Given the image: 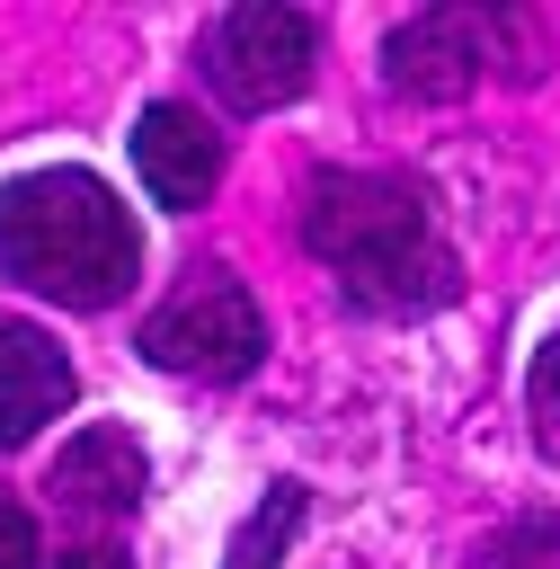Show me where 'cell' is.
Segmentation results:
<instances>
[{
  "label": "cell",
  "instance_id": "cell-1",
  "mask_svg": "<svg viewBox=\"0 0 560 569\" xmlns=\"http://www.w3.org/2000/svg\"><path fill=\"white\" fill-rule=\"evenodd\" d=\"M302 249L356 311H436L453 293V249L436 240L427 196L382 169H320L302 196Z\"/></svg>",
  "mask_w": 560,
  "mask_h": 569
},
{
  "label": "cell",
  "instance_id": "cell-2",
  "mask_svg": "<svg viewBox=\"0 0 560 569\" xmlns=\"http://www.w3.org/2000/svg\"><path fill=\"white\" fill-rule=\"evenodd\" d=\"M142 231L89 169H27L0 187V276L27 293H53L71 311H107L133 293Z\"/></svg>",
  "mask_w": 560,
  "mask_h": 569
},
{
  "label": "cell",
  "instance_id": "cell-3",
  "mask_svg": "<svg viewBox=\"0 0 560 569\" xmlns=\"http://www.w3.org/2000/svg\"><path fill=\"white\" fill-rule=\"evenodd\" d=\"M142 356L160 373H196V382H240L267 356V320L249 302V284L231 267H196L151 320H142Z\"/></svg>",
  "mask_w": 560,
  "mask_h": 569
},
{
  "label": "cell",
  "instance_id": "cell-4",
  "mask_svg": "<svg viewBox=\"0 0 560 569\" xmlns=\"http://www.w3.org/2000/svg\"><path fill=\"white\" fill-rule=\"evenodd\" d=\"M311 53H320L311 9H284V0H249V9H222V18L204 27V80H213V98L240 107V116H267V107L302 98Z\"/></svg>",
  "mask_w": 560,
  "mask_h": 569
},
{
  "label": "cell",
  "instance_id": "cell-5",
  "mask_svg": "<svg viewBox=\"0 0 560 569\" xmlns=\"http://www.w3.org/2000/svg\"><path fill=\"white\" fill-rule=\"evenodd\" d=\"M489 36H507V18L480 9H418L382 36V80L400 98H462L489 62Z\"/></svg>",
  "mask_w": 560,
  "mask_h": 569
},
{
  "label": "cell",
  "instance_id": "cell-6",
  "mask_svg": "<svg viewBox=\"0 0 560 569\" xmlns=\"http://www.w3.org/2000/svg\"><path fill=\"white\" fill-rule=\"evenodd\" d=\"M133 169H142L151 204L196 213V204L213 196V178H222V142H213V124H204L196 107L160 98V107H142V124H133Z\"/></svg>",
  "mask_w": 560,
  "mask_h": 569
},
{
  "label": "cell",
  "instance_id": "cell-7",
  "mask_svg": "<svg viewBox=\"0 0 560 569\" xmlns=\"http://www.w3.org/2000/svg\"><path fill=\"white\" fill-rule=\"evenodd\" d=\"M71 409V365L36 320H0V453Z\"/></svg>",
  "mask_w": 560,
  "mask_h": 569
},
{
  "label": "cell",
  "instance_id": "cell-8",
  "mask_svg": "<svg viewBox=\"0 0 560 569\" xmlns=\"http://www.w3.org/2000/svg\"><path fill=\"white\" fill-rule=\"evenodd\" d=\"M142 480H151V462H142V445L124 427H80L53 453V498H71L80 516H124L142 498Z\"/></svg>",
  "mask_w": 560,
  "mask_h": 569
},
{
  "label": "cell",
  "instance_id": "cell-9",
  "mask_svg": "<svg viewBox=\"0 0 560 569\" xmlns=\"http://www.w3.org/2000/svg\"><path fill=\"white\" fill-rule=\"evenodd\" d=\"M293 525H302V480H276V489L249 507V525L231 533V560H222V569H284Z\"/></svg>",
  "mask_w": 560,
  "mask_h": 569
},
{
  "label": "cell",
  "instance_id": "cell-10",
  "mask_svg": "<svg viewBox=\"0 0 560 569\" xmlns=\"http://www.w3.org/2000/svg\"><path fill=\"white\" fill-rule=\"evenodd\" d=\"M524 409H533V445L560 462V338H542V356L524 373Z\"/></svg>",
  "mask_w": 560,
  "mask_h": 569
},
{
  "label": "cell",
  "instance_id": "cell-11",
  "mask_svg": "<svg viewBox=\"0 0 560 569\" xmlns=\"http://www.w3.org/2000/svg\"><path fill=\"white\" fill-rule=\"evenodd\" d=\"M0 569H36V516L0 489Z\"/></svg>",
  "mask_w": 560,
  "mask_h": 569
},
{
  "label": "cell",
  "instance_id": "cell-12",
  "mask_svg": "<svg viewBox=\"0 0 560 569\" xmlns=\"http://www.w3.org/2000/svg\"><path fill=\"white\" fill-rule=\"evenodd\" d=\"M53 569H133V551H124V542H71Z\"/></svg>",
  "mask_w": 560,
  "mask_h": 569
}]
</instances>
